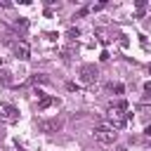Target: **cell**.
<instances>
[{"instance_id":"cell-1","label":"cell","mask_w":151,"mask_h":151,"mask_svg":"<svg viewBox=\"0 0 151 151\" xmlns=\"http://www.w3.org/2000/svg\"><path fill=\"white\" fill-rule=\"evenodd\" d=\"M127 101H120L118 106H111L109 109V113H106V123L109 125H113L116 130H120V127H125V123H127Z\"/></svg>"},{"instance_id":"cell-2","label":"cell","mask_w":151,"mask_h":151,"mask_svg":"<svg viewBox=\"0 0 151 151\" xmlns=\"http://www.w3.org/2000/svg\"><path fill=\"white\" fill-rule=\"evenodd\" d=\"M116 137H118V130L113 125H109V123H99L94 127V139L101 142V144H113Z\"/></svg>"},{"instance_id":"cell-3","label":"cell","mask_w":151,"mask_h":151,"mask_svg":"<svg viewBox=\"0 0 151 151\" xmlns=\"http://www.w3.org/2000/svg\"><path fill=\"white\" fill-rule=\"evenodd\" d=\"M0 120L5 123H17L19 120V111L12 104H0Z\"/></svg>"},{"instance_id":"cell-4","label":"cell","mask_w":151,"mask_h":151,"mask_svg":"<svg viewBox=\"0 0 151 151\" xmlns=\"http://www.w3.org/2000/svg\"><path fill=\"white\" fill-rule=\"evenodd\" d=\"M80 80H83V83H87V85H90V83H94V80H97V68H94V66H90V64H87V66H83V68H80Z\"/></svg>"},{"instance_id":"cell-5","label":"cell","mask_w":151,"mask_h":151,"mask_svg":"<svg viewBox=\"0 0 151 151\" xmlns=\"http://www.w3.org/2000/svg\"><path fill=\"white\" fill-rule=\"evenodd\" d=\"M14 54H17L19 59H28V57H31V47H28V42H26V40L14 42Z\"/></svg>"},{"instance_id":"cell-6","label":"cell","mask_w":151,"mask_h":151,"mask_svg":"<svg viewBox=\"0 0 151 151\" xmlns=\"http://www.w3.org/2000/svg\"><path fill=\"white\" fill-rule=\"evenodd\" d=\"M38 127H40L42 132H57V130L61 127V120H57V118H52V120H40Z\"/></svg>"},{"instance_id":"cell-7","label":"cell","mask_w":151,"mask_h":151,"mask_svg":"<svg viewBox=\"0 0 151 151\" xmlns=\"http://www.w3.org/2000/svg\"><path fill=\"white\" fill-rule=\"evenodd\" d=\"M50 104H54V99H50V97H42V99L38 101V109H47Z\"/></svg>"},{"instance_id":"cell-8","label":"cell","mask_w":151,"mask_h":151,"mask_svg":"<svg viewBox=\"0 0 151 151\" xmlns=\"http://www.w3.org/2000/svg\"><path fill=\"white\" fill-rule=\"evenodd\" d=\"M113 92H116V94H123V92H125V87H123L120 83H116V85H113Z\"/></svg>"},{"instance_id":"cell-9","label":"cell","mask_w":151,"mask_h":151,"mask_svg":"<svg viewBox=\"0 0 151 151\" xmlns=\"http://www.w3.org/2000/svg\"><path fill=\"white\" fill-rule=\"evenodd\" d=\"M144 132H146V137H151V125H146V130H144Z\"/></svg>"}]
</instances>
